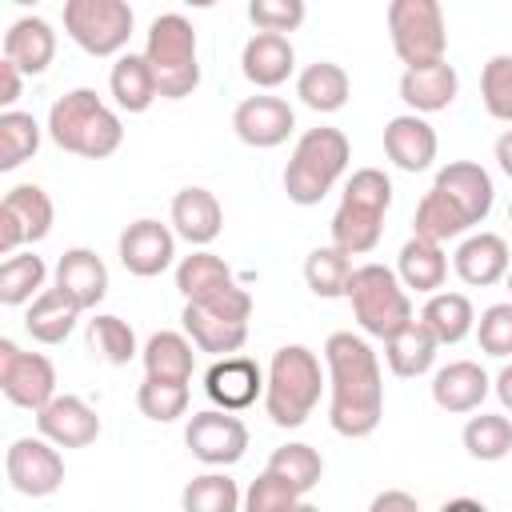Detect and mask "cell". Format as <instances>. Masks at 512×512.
<instances>
[{"mask_svg":"<svg viewBox=\"0 0 512 512\" xmlns=\"http://www.w3.org/2000/svg\"><path fill=\"white\" fill-rule=\"evenodd\" d=\"M328 368V424L336 436L364 440L384 420V372L372 344L356 332H332L324 340Z\"/></svg>","mask_w":512,"mask_h":512,"instance_id":"1","label":"cell"},{"mask_svg":"<svg viewBox=\"0 0 512 512\" xmlns=\"http://www.w3.org/2000/svg\"><path fill=\"white\" fill-rule=\"evenodd\" d=\"M492 152H496V164H500V172L512 180V128L496 136V148H492Z\"/></svg>","mask_w":512,"mask_h":512,"instance_id":"51","label":"cell"},{"mask_svg":"<svg viewBox=\"0 0 512 512\" xmlns=\"http://www.w3.org/2000/svg\"><path fill=\"white\" fill-rule=\"evenodd\" d=\"M392 208V180L380 168H356L332 212V244L348 256H364L384 236V216Z\"/></svg>","mask_w":512,"mask_h":512,"instance_id":"3","label":"cell"},{"mask_svg":"<svg viewBox=\"0 0 512 512\" xmlns=\"http://www.w3.org/2000/svg\"><path fill=\"white\" fill-rule=\"evenodd\" d=\"M196 344L184 332H152L148 344L140 348L144 360V376L152 380H180L192 384V368H196Z\"/></svg>","mask_w":512,"mask_h":512,"instance_id":"32","label":"cell"},{"mask_svg":"<svg viewBox=\"0 0 512 512\" xmlns=\"http://www.w3.org/2000/svg\"><path fill=\"white\" fill-rule=\"evenodd\" d=\"M296 512H320V508H316V504H308V500H304V504H300V508H296Z\"/></svg>","mask_w":512,"mask_h":512,"instance_id":"53","label":"cell"},{"mask_svg":"<svg viewBox=\"0 0 512 512\" xmlns=\"http://www.w3.org/2000/svg\"><path fill=\"white\" fill-rule=\"evenodd\" d=\"M436 148H440L436 128L424 116H416V112H400V116H392L384 124V156L400 172H424V168H432Z\"/></svg>","mask_w":512,"mask_h":512,"instance_id":"20","label":"cell"},{"mask_svg":"<svg viewBox=\"0 0 512 512\" xmlns=\"http://www.w3.org/2000/svg\"><path fill=\"white\" fill-rule=\"evenodd\" d=\"M476 340H480V352L484 356H496V360H508L512 356V300H500V304H488L476 320Z\"/></svg>","mask_w":512,"mask_h":512,"instance_id":"45","label":"cell"},{"mask_svg":"<svg viewBox=\"0 0 512 512\" xmlns=\"http://www.w3.org/2000/svg\"><path fill=\"white\" fill-rule=\"evenodd\" d=\"M488 392H492V380L476 360H452L432 376V404L452 416L476 412L488 400Z\"/></svg>","mask_w":512,"mask_h":512,"instance_id":"22","label":"cell"},{"mask_svg":"<svg viewBox=\"0 0 512 512\" xmlns=\"http://www.w3.org/2000/svg\"><path fill=\"white\" fill-rule=\"evenodd\" d=\"M56 288L80 312H88V308H96L108 296V268H104V260L92 248H68L56 260Z\"/></svg>","mask_w":512,"mask_h":512,"instance_id":"25","label":"cell"},{"mask_svg":"<svg viewBox=\"0 0 512 512\" xmlns=\"http://www.w3.org/2000/svg\"><path fill=\"white\" fill-rule=\"evenodd\" d=\"M396 276L404 288L412 292H424V296H436L448 280V256H444V244L436 240H424V236H408L400 256H396Z\"/></svg>","mask_w":512,"mask_h":512,"instance_id":"29","label":"cell"},{"mask_svg":"<svg viewBox=\"0 0 512 512\" xmlns=\"http://www.w3.org/2000/svg\"><path fill=\"white\" fill-rule=\"evenodd\" d=\"M88 348H92L100 360L116 364V368L132 364L136 352H140V348H136V332H132V324L120 320V316H112V312H96V316L88 320Z\"/></svg>","mask_w":512,"mask_h":512,"instance_id":"41","label":"cell"},{"mask_svg":"<svg viewBox=\"0 0 512 512\" xmlns=\"http://www.w3.org/2000/svg\"><path fill=\"white\" fill-rule=\"evenodd\" d=\"M48 264L36 252H16L0 264V304L4 308H24L44 292Z\"/></svg>","mask_w":512,"mask_h":512,"instance_id":"37","label":"cell"},{"mask_svg":"<svg viewBox=\"0 0 512 512\" xmlns=\"http://www.w3.org/2000/svg\"><path fill=\"white\" fill-rule=\"evenodd\" d=\"M508 292H512V268H508Z\"/></svg>","mask_w":512,"mask_h":512,"instance_id":"54","label":"cell"},{"mask_svg":"<svg viewBox=\"0 0 512 512\" xmlns=\"http://www.w3.org/2000/svg\"><path fill=\"white\" fill-rule=\"evenodd\" d=\"M308 8L304 0H252L248 4V20L256 24V32H276V36H288L304 24Z\"/></svg>","mask_w":512,"mask_h":512,"instance_id":"47","label":"cell"},{"mask_svg":"<svg viewBox=\"0 0 512 512\" xmlns=\"http://www.w3.org/2000/svg\"><path fill=\"white\" fill-rule=\"evenodd\" d=\"M248 316H252V292L236 284L212 300H188L180 312V324L200 352L224 360L248 344Z\"/></svg>","mask_w":512,"mask_h":512,"instance_id":"8","label":"cell"},{"mask_svg":"<svg viewBox=\"0 0 512 512\" xmlns=\"http://www.w3.org/2000/svg\"><path fill=\"white\" fill-rule=\"evenodd\" d=\"M492 392H496V400L504 404V412H512V360L496 372V380H492Z\"/></svg>","mask_w":512,"mask_h":512,"instance_id":"50","label":"cell"},{"mask_svg":"<svg viewBox=\"0 0 512 512\" xmlns=\"http://www.w3.org/2000/svg\"><path fill=\"white\" fill-rule=\"evenodd\" d=\"M296 128V112L280 96H244L232 108V132L248 148H280Z\"/></svg>","mask_w":512,"mask_h":512,"instance_id":"18","label":"cell"},{"mask_svg":"<svg viewBox=\"0 0 512 512\" xmlns=\"http://www.w3.org/2000/svg\"><path fill=\"white\" fill-rule=\"evenodd\" d=\"M296 96H300L304 108L328 116V112H340V108L348 104L352 80H348V72H344L336 60H316V64H308V68L296 76Z\"/></svg>","mask_w":512,"mask_h":512,"instance_id":"31","label":"cell"},{"mask_svg":"<svg viewBox=\"0 0 512 512\" xmlns=\"http://www.w3.org/2000/svg\"><path fill=\"white\" fill-rule=\"evenodd\" d=\"M228 288H236L232 268L220 256L204 252V248H196L192 256H184L176 264V292L184 296V304L188 300H212V296H220Z\"/></svg>","mask_w":512,"mask_h":512,"instance_id":"35","label":"cell"},{"mask_svg":"<svg viewBox=\"0 0 512 512\" xmlns=\"http://www.w3.org/2000/svg\"><path fill=\"white\" fill-rule=\"evenodd\" d=\"M4 60L16 64L24 76H40L48 72V64L56 60V32L44 16H20L8 24L4 32Z\"/></svg>","mask_w":512,"mask_h":512,"instance_id":"26","label":"cell"},{"mask_svg":"<svg viewBox=\"0 0 512 512\" xmlns=\"http://www.w3.org/2000/svg\"><path fill=\"white\" fill-rule=\"evenodd\" d=\"M348 304L356 324L376 336V340H392L400 328H408L416 320L408 288L400 284V276L388 264H356L352 280H348Z\"/></svg>","mask_w":512,"mask_h":512,"instance_id":"7","label":"cell"},{"mask_svg":"<svg viewBox=\"0 0 512 512\" xmlns=\"http://www.w3.org/2000/svg\"><path fill=\"white\" fill-rule=\"evenodd\" d=\"M76 320H80V308L52 284V288H44V292L28 304V312H24V332H28L36 344L56 348V344H64V340L72 336Z\"/></svg>","mask_w":512,"mask_h":512,"instance_id":"30","label":"cell"},{"mask_svg":"<svg viewBox=\"0 0 512 512\" xmlns=\"http://www.w3.org/2000/svg\"><path fill=\"white\" fill-rule=\"evenodd\" d=\"M348 160H352V144L340 128H308L292 156H288V168H284V192L292 204L300 208H312L320 204L336 180L348 172Z\"/></svg>","mask_w":512,"mask_h":512,"instance_id":"5","label":"cell"},{"mask_svg":"<svg viewBox=\"0 0 512 512\" xmlns=\"http://www.w3.org/2000/svg\"><path fill=\"white\" fill-rule=\"evenodd\" d=\"M456 96H460V76L448 60L428 64V68H404V76H400V100L416 116L444 112Z\"/></svg>","mask_w":512,"mask_h":512,"instance_id":"27","label":"cell"},{"mask_svg":"<svg viewBox=\"0 0 512 512\" xmlns=\"http://www.w3.org/2000/svg\"><path fill=\"white\" fill-rule=\"evenodd\" d=\"M508 220H512V204H508Z\"/></svg>","mask_w":512,"mask_h":512,"instance_id":"55","label":"cell"},{"mask_svg":"<svg viewBox=\"0 0 512 512\" xmlns=\"http://www.w3.org/2000/svg\"><path fill=\"white\" fill-rule=\"evenodd\" d=\"M188 400H192V388L180 384V380H152L144 376V384L136 388V408L156 420V424H172L188 412Z\"/></svg>","mask_w":512,"mask_h":512,"instance_id":"43","label":"cell"},{"mask_svg":"<svg viewBox=\"0 0 512 512\" xmlns=\"http://www.w3.org/2000/svg\"><path fill=\"white\" fill-rule=\"evenodd\" d=\"M56 204L40 184H16L0 200V256H16L24 244H40L52 232Z\"/></svg>","mask_w":512,"mask_h":512,"instance_id":"12","label":"cell"},{"mask_svg":"<svg viewBox=\"0 0 512 512\" xmlns=\"http://www.w3.org/2000/svg\"><path fill=\"white\" fill-rule=\"evenodd\" d=\"M264 384H268V372L252 356H240V352L224 356V360H212V368L204 372V392L224 412L252 408L264 396Z\"/></svg>","mask_w":512,"mask_h":512,"instance_id":"17","label":"cell"},{"mask_svg":"<svg viewBox=\"0 0 512 512\" xmlns=\"http://www.w3.org/2000/svg\"><path fill=\"white\" fill-rule=\"evenodd\" d=\"M324 392L320 356L304 344H284L272 352L268 384H264V412L276 428H300Z\"/></svg>","mask_w":512,"mask_h":512,"instance_id":"4","label":"cell"},{"mask_svg":"<svg viewBox=\"0 0 512 512\" xmlns=\"http://www.w3.org/2000/svg\"><path fill=\"white\" fill-rule=\"evenodd\" d=\"M4 476L20 496H52L64 484V456L44 436H20L4 452Z\"/></svg>","mask_w":512,"mask_h":512,"instance_id":"14","label":"cell"},{"mask_svg":"<svg viewBox=\"0 0 512 512\" xmlns=\"http://www.w3.org/2000/svg\"><path fill=\"white\" fill-rule=\"evenodd\" d=\"M436 352H440V344H436V336L420 324V316H416L408 328H400L392 340H384V360H388L392 376H400V380H412V376L432 372Z\"/></svg>","mask_w":512,"mask_h":512,"instance_id":"34","label":"cell"},{"mask_svg":"<svg viewBox=\"0 0 512 512\" xmlns=\"http://www.w3.org/2000/svg\"><path fill=\"white\" fill-rule=\"evenodd\" d=\"M20 92H24V72L0 56V104H4V112H12V104L20 100Z\"/></svg>","mask_w":512,"mask_h":512,"instance_id":"49","label":"cell"},{"mask_svg":"<svg viewBox=\"0 0 512 512\" xmlns=\"http://www.w3.org/2000/svg\"><path fill=\"white\" fill-rule=\"evenodd\" d=\"M184 444H188V452L200 464H208V468H232L248 452V424L236 412L204 408V412H192L188 416Z\"/></svg>","mask_w":512,"mask_h":512,"instance_id":"13","label":"cell"},{"mask_svg":"<svg viewBox=\"0 0 512 512\" xmlns=\"http://www.w3.org/2000/svg\"><path fill=\"white\" fill-rule=\"evenodd\" d=\"M368 512H420V504H416L412 492H404V488H388V492H376V496H372Z\"/></svg>","mask_w":512,"mask_h":512,"instance_id":"48","label":"cell"},{"mask_svg":"<svg viewBox=\"0 0 512 512\" xmlns=\"http://www.w3.org/2000/svg\"><path fill=\"white\" fill-rule=\"evenodd\" d=\"M420 324L436 336V344H460L468 332H476V308L464 292H436L420 308Z\"/></svg>","mask_w":512,"mask_h":512,"instance_id":"33","label":"cell"},{"mask_svg":"<svg viewBox=\"0 0 512 512\" xmlns=\"http://www.w3.org/2000/svg\"><path fill=\"white\" fill-rule=\"evenodd\" d=\"M116 252H120L124 272H132L140 280H152V276L172 268V260H176V232L168 224L152 220V216H140V220H132L120 232Z\"/></svg>","mask_w":512,"mask_h":512,"instance_id":"16","label":"cell"},{"mask_svg":"<svg viewBox=\"0 0 512 512\" xmlns=\"http://www.w3.org/2000/svg\"><path fill=\"white\" fill-rule=\"evenodd\" d=\"M48 136L72 156L108 160L124 144V124L92 88H72L48 108Z\"/></svg>","mask_w":512,"mask_h":512,"instance_id":"2","label":"cell"},{"mask_svg":"<svg viewBox=\"0 0 512 512\" xmlns=\"http://www.w3.org/2000/svg\"><path fill=\"white\" fill-rule=\"evenodd\" d=\"M388 36L404 68H428L448 60V24L436 0H392Z\"/></svg>","mask_w":512,"mask_h":512,"instance_id":"9","label":"cell"},{"mask_svg":"<svg viewBox=\"0 0 512 512\" xmlns=\"http://www.w3.org/2000/svg\"><path fill=\"white\" fill-rule=\"evenodd\" d=\"M36 432L56 448H88L100 436V416L84 396L60 392L48 408L36 412Z\"/></svg>","mask_w":512,"mask_h":512,"instance_id":"19","label":"cell"},{"mask_svg":"<svg viewBox=\"0 0 512 512\" xmlns=\"http://www.w3.org/2000/svg\"><path fill=\"white\" fill-rule=\"evenodd\" d=\"M0 392L8 404L40 412L48 408L56 392V368L44 352H24L16 340H0Z\"/></svg>","mask_w":512,"mask_h":512,"instance_id":"11","label":"cell"},{"mask_svg":"<svg viewBox=\"0 0 512 512\" xmlns=\"http://www.w3.org/2000/svg\"><path fill=\"white\" fill-rule=\"evenodd\" d=\"M108 92H112L116 108L128 112V116H140V112H148L160 100V88H156V76H152L144 52L116 56V64L108 72Z\"/></svg>","mask_w":512,"mask_h":512,"instance_id":"28","label":"cell"},{"mask_svg":"<svg viewBox=\"0 0 512 512\" xmlns=\"http://www.w3.org/2000/svg\"><path fill=\"white\" fill-rule=\"evenodd\" d=\"M264 472L280 476L288 488H296V492L304 496V492H312V488L320 484V476H324V460H320V452H316L312 444L292 440V444H280V448L268 456V468H264Z\"/></svg>","mask_w":512,"mask_h":512,"instance_id":"40","label":"cell"},{"mask_svg":"<svg viewBox=\"0 0 512 512\" xmlns=\"http://www.w3.org/2000/svg\"><path fill=\"white\" fill-rule=\"evenodd\" d=\"M440 512H488L480 500H472V496H456V500H448Z\"/></svg>","mask_w":512,"mask_h":512,"instance_id":"52","label":"cell"},{"mask_svg":"<svg viewBox=\"0 0 512 512\" xmlns=\"http://www.w3.org/2000/svg\"><path fill=\"white\" fill-rule=\"evenodd\" d=\"M136 16L124 0H68L64 32L88 56H124Z\"/></svg>","mask_w":512,"mask_h":512,"instance_id":"10","label":"cell"},{"mask_svg":"<svg viewBox=\"0 0 512 512\" xmlns=\"http://www.w3.org/2000/svg\"><path fill=\"white\" fill-rule=\"evenodd\" d=\"M40 148V124L32 112H0V172L20 168L24 160H32Z\"/></svg>","mask_w":512,"mask_h":512,"instance_id":"42","label":"cell"},{"mask_svg":"<svg viewBox=\"0 0 512 512\" xmlns=\"http://www.w3.org/2000/svg\"><path fill=\"white\" fill-rule=\"evenodd\" d=\"M240 72L256 88H280L296 72V48H292V40L288 36H276V32L248 36V44L240 52Z\"/></svg>","mask_w":512,"mask_h":512,"instance_id":"24","label":"cell"},{"mask_svg":"<svg viewBox=\"0 0 512 512\" xmlns=\"http://www.w3.org/2000/svg\"><path fill=\"white\" fill-rule=\"evenodd\" d=\"M432 192L448 200V208L468 224L476 228L488 212H492V200H496V184L488 176V168H480L476 160H452L436 172L432 180Z\"/></svg>","mask_w":512,"mask_h":512,"instance_id":"15","label":"cell"},{"mask_svg":"<svg viewBox=\"0 0 512 512\" xmlns=\"http://www.w3.org/2000/svg\"><path fill=\"white\" fill-rule=\"evenodd\" d=\"M452 268L464 284L472 288H488V284H500L508 280V268H512V252L504 244V236L496 232H472L460 240L456 256H452Z\"/></svg>","mask_w":512,"mask_h":512,"instance_id":"23","label":"cell"},{"mask_svg":"<svg viewBox=\"0 0 512 512\" xmlns=\"http://www.w3.org/2000/svg\"><path fill=\"white\" fill-rule=\"evenodd\" d=\"M480 100H484L492 120L512 124V56L508 52H500V56H492L484 64V72H480Z\"/></svg>","mask_w":512,"mask_h":512,"instance_id":"44","label":"cell"},{"mask_svg":"<svg viewBox=\"0 0 512 512\" xmlns=\"http://www.w3.org/2000/svg\"><path fill=\"white\" fill-rule=\"evenodd\" d=\"M144 60L156 76V88L164 100H184L200 88V52H196V28L180 12H164L148 24Z\"/></svg>","mask_w":512,"mask_h":512,"instance_id":"6","label":"cell"},{"mask_svg":"<svg viewBox=\"0 0 512 512\" xmlns=\"http://www.w3.org/2000/svg\"><path fill=\"white\" fill-rule=\"evenodd\" d=\"M460 440H464V452H468L472 460H480V464H496V460H504V456L512 452V420L500 416V412L468 416Z\"/></svg>","mask_w":512,"mask_h":512,"instance_id":"38","label":"cell"},{"mask_svg":"<svg viewBox=\"0 0 512 512\" xmlns=\"http://www.w3.org/2000/svg\"><path fill=\"white\" fill-rule=\"evenodd\" d=\"M172 232L184 240V244H192V248H204V244H212L216 236H220V228H224V208H220V200H216V192H208V188H200V184H188V188H180L176 196H172Z\"/></svg>","mask_w":512,"mask_h":512,"instance_id":"21","label":"cell"},{"mask_svg":"<svg viewBox=\"0 0 512 512\" xmlns=\"http://www.w3.org/2000/svg\"><path fill=\"white\" fill-rule=\"evenodd\" d=\"M352 256L340 252L336 244H320L304 256V284L312 288V296L320 300H336L348 296V280H352Z\"/></svg>","mask_w":512,"mask_h":512,"instance_id":"36","label":"cell"},{"mask_svg":"<svg viewBox=\"0 0 512 512\" xmlns=\"http://www.w3.org/2000/svg\"><path fill=\"white\" fill-rule=\"evenodd\" d=\"M300 504H304V496H300L296 488H288V484H284L280 476H272V472H260V476L248 484L240 512H296Z\"/></svg>","mask_w":512,"mask_h":512,"instance_id":"46","label":"cell"},{"mask_svg":"<svg viewBox=\"0 0 512 512\" xmlns=\"http://www.w3.org/2000/svg\"><path fill=\"white\" fill-rule=\"evenodd\" d=\"M180 508L184 512H240L244 496H240V488L228 472H200L184 484Z\"/></svg>","mask_w":512,"mask_h":512,"instance_id":"39","label":"cell"}]
</instances>
